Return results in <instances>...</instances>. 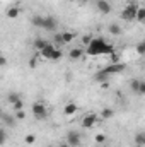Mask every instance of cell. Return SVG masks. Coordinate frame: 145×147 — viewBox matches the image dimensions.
<instances>
[{"instance_id":"6da1fadb","label":"cell","mask_w":145,"mask_h":147,"mask_svg":"<svg viewBox=\"0 0 145 147\" xmlns=\"http://www.w3.org/2000/svg\"><path fill=\"white\" fill-rule=\"evenodd\" d=\"M113 45L106 43L103 38H92L89 41V45L85 46L87 55L91 57H99V55H113Z\"/></svg>"},{"instance_id":"7a4b0ae2","label":"cell","mask_w":145,"mask_h":147,"mask_svg":"<svg viewBox=\"0 0 145 147\" xmlns=\"http://www.w3.org/2000/svg\"><path fill=\"white\" fill-rule=\"evenodd\" d=\"M126 69V65L125 63H111V65H108L106 69H103V70H99V72L94 75V79L97 80V82H106L109 79V75H113V74H119V72H123Z\"/></svg>"},{"instance_id":"3957f363","label":"cell","mask_w":145,"mask_h":147,"mask_svg":"<svg viewBox=\"0 0 145 147\" xmlns=\"http://www.w3.org/2000/svg\"><path fill=\"white\" fill-rule=\"evenodd\" d=\"M33 24L36 28L44 29V31H53L55 33L58 29V22H56L55 17H41V16H36V17H33Z\"/></svg>"},{"instance_id":"277c9868","label":"cell","mask_w":145,"mask_h":147,"mask_svg":"<svg viewBox=\"0 0 145 147\" xmlns=\"http://www.w3.org/2000/svg\"><path fill=\"white\" fill-rule=\"evenodd\" d=\"M41 57L43 58H46V60H53V62H58L60 58H62V51L58 50V46L55 45V43H50L46 48H43L41 51Z\"/></svg>"},{"instance_id":"5b68a950","label":"cell","mask_w":145,"mask_h":147,"mask_svg":"<svg viewBox=\"0 0 145 147\" xmlns=\"http://www.w3.org/2000/svg\"><path fill=\"white\" fill-rule=\"evenodd\" d=\"M137 12H138V5L137 3H128L123 10H121V19L126 22L137 21Z\"/></svg>"},{"instance_id":"8992f818","label":"cell","mask_w":145,"mask_h":147,"mask_svg":"<svg viewBox=\"0 0 145 147\" xmlns=\"http://www.w3.org/2000/svg\"><path fill=\"white\" fill-rule=\"evenodd\" d=\"M31 111H33V115H34L36 120H44V118L48 116V110H46V106H44L41 101H36V103L33 105Z\"/></svg>"},{"instance_id":"52a82bcc","label":"cell","mask_w":145,"mask_h":147,"mask_svg":"<svg viewBox=\"0 0 145 147\" xmlns=\"http://www.w3.org/2000/svg\"><path fill=\"white\" fill-rule=\"evenodd\" d=\"M67 142L70 144V147H80V144H82V137H80L79 132L70 130V132L67 134Z\"/></svg>"},{"instance_id":"ba28073f","label":"cell","mask_w":145,"mask_h":147,"mask_svg":"<svg viewBox=\"0 0 145 147\" xmlns=\"http://www.w3.org/2000/svg\"><path fill=\"white\" fill-rule=\"evenodd\" d=\"M97 123V115L96 113H87L82 118V128H92Z\"/></svg>"},{"instance_id":"9c48e42d","label":"cell","mask_w":145,"mask_h":147,"mask_svg":"<svg viewBox=\"0 0 145 147\" xmlns=\"http://www.w3.org/2000/svg\"><path fill=\"white\" fill-rule=\"evenodd\" d=\"M96 7H97V10L103 12V14H109V12H111V3H109L108 0H97V2H96Z\"/></svg>"},{"instance_id":"30bf717a","label":"cell","mask_w":145,"mask_h":147,"mask_svg":"<svg viewBox=\"0 0 145 147\" xmlns=\"http://www.w3.org/2000/svg\"><path fill=\"white\" fill-rule=\"evenodd\" d=\"M2 121H3V125H7V127H14L15 121H17V118H15V115L10 116L9 113H2Z\"/></svg>"},{"instance_id":"8fae6325","label":"cell","mask_w":145,"mask_h":147,"mask_svg":"<svg viewBox=\"0 0 145 147\" xmlns=\"http://www.w3.org/2000/svg\"><path fill=\"white\" fill-rule=\"evenodd\" d=\"M68 57H70L72 60H79V58L84 57V50H82V48H72L70 53H68Z\"/></svg>"},{"instance_id":"7c38bea8","label":"cell","mask_w":145,"mask_h":147,"mask_svg":"<svg viewBox=\"0 0 145 147\" xmlns=\"http://www.w3.org/2000/svg\"><path fill=\"white\" fill-rule=\"evenodd\" d=\"M50 45V41H46V39H43V38H38V39H34V48H36L38 51H41L43 48H46Z\"/></svg>"},{"instance_id":"4fadbf2b","label":"cell","mask_w":145,"mask_h":147,"mask_svg":"<svg viewBox=\"0 0 145 147\" xmlns=\"http://www.w3.org/2000/svg\"><path fill=\"white\" fill-rule=\"evenodd\" d=\"M108 31H109V34H113V36H119V34L123 33V31H121V28H119L118 24H109Z\"/></svg>"},{"instance_id":"5bb4252c","label":"cell","mask_w":145,"mask_h":147,"mask_svg":"<svg viewBox=\"0 0 145 147\" xmlns=\"http://www.w3.org/2000/svg\"><path fill=\"white\" fill-rule=\"evenodd\" d=\"M140 84H142V80H138V79H133V80L130 82V89H132L133 92H137V94H138V89H140Z\"/></svg>"},{"instance_id":"9a60e30c","label":"cell","mask_w":145,"mask_h":147,"mask_svg":"<svg viewBox=\"0 0 145 147\" xmlns=\"http://www.w3.org/2000/svg\"><path fill=\"white\" fill-rule=\"evenodd\" d=\"M135 142L137 146H145V132H138L135 135Z\"/></svg>"},{"instance_id":"2e32d148","label":"cell","mask_w":145,"mask_h":147,"mask_svg":"<svg viewBox=\"0 0 145 147\" xmlns=\"http://www.w3.org/2000/svg\"><path fill=\"white\" fill-rule=\"evenodd\" d=\"M65 115L68 116V115H75V111H77V105H73V103H68L67 106H65Z\"/></svg>"},{"instance_id":"e0dca14e","label":"cell","mask_w":145,"mask_h":147,"mask_svg":"<svg viewBox=\"0 0 145 147\" xmlns=\"http://www.w3.org/2000/svg\"><path fill=\"white\" fill-rule=\"evenodd\" d=\"M113 115H114V111L111 110V108H104V110L101 111V116H103V118H106V120H108V118H111Z\"/></svg>"},{"instance_id":"ac0fdd59","label":"cell","mask_w":145,"mask_h":147,"mask_svg":"<svg viewBox=\"0 0 145 147\" xmlns=\"http://www.w3.org/2000/svg\"><path fill=\"white\" fill-rule=\"evenodd\" d=\"M137 21L145 24V9H138V12H137Z\"/></svg>"},{"instance_id":"d6986e66","label":"cell","mask_w":145,"mask_h":147,"mask_svg":"<svg viewBox=\"0 0 145 147\" xmlns=\"http://www.w3.org/2000/svg\"><path fill=\"white\" fill-rule=\"evenodd\" d=\"M7 16H9V17H10V19H15V17H17V16H19V10H17V9H14V7H12V9H9V10H7Z\"/></svg>"},{"instance_id":"ffe728a7","label":"cell","mask_w":145,"mask_h":147,"mask_svg":"<svg viewBox=\"0 0 145 147\" xmlns=\"http://www.w3.org/2000/svg\"><path fill=\"white\" fill-rule=\"evenodd\" d=\"M17 101H21L19 94H14V92H10V94H9V103H10V105H14V103H17Z\"/></svg>"},{"instance_id":"44dd1931","label":"cell","mask_w":145,"mask_h":147,"mask_svg":"<svg viewBox=\"0 0 145 147\" xmlns=\"http://www.w3.org/2000/svg\"><path fill=\"white\" fill-rule=\"evenodd\" d=\"M137 53H138V55H145V41H142V43L137 45Z\"/></svg>"},{"instance_id":"7402d4cb","label":"cell","mask_w":145,"mask_h":147,"mask_svg":"<svg viewBox=\"0 0 145 147\" xmlns=\"http://www.w3.org/2000/svg\"><path fill=\"white\" fill-rule=\"evenodd\" d=\"M62 36H63V43H70L73 39V33H62Z\"/></svg>"},{"instance_id":"603a6c76","label":"cell","mask_w":145,"mask_h":147,"mask_svg":"<svg viewBox=\"0 0 145 147\" xmlns=\"http://www.w3.org/2000/svg\"><path fill=\"white\" fill-rule=\"evenodd\" d=\"M5 140H7V132H5V128H2V130H0V144L3 146Z\"/></svg>"},{"instance_id":"cb8c5ba5","label":"cell","mask_w":145,"mask_h":147,"mask_svg":"<svg viewBox=\"0 0 145 147\" xmlns=\"http://www.w3.org/2000/svg\"><path fill=\"white\" fill-rule=\"evenodd\" d=\"M14 115H15V118H17V120H24V118H26V113H24V110H19V111H15Z\"/></svg>"},{"instance_id":"d4e9b609","label":"cell","mask_w":145,"mask_h":147,"mask_svg":"<svg viewBox=\"0 0 145 147\" xmlns=\"http://www.w3.org/2000/svg\"><path fill=\"white\" fill-rule=\"evenodd\" d=\"M55 43H58V45L63 43V36H62V33H55Z\"/></svg>"},{"instance_id":"484cf974","label":"cell","mask_w":145,"mask_h":147,"mask_svg":"<svg viewBox=\"0 0 145 147\" xmlns=\"http://www.w3.org/2000/svg\"><path fill=\"white\" fill-rule=\"evenodd\" d=\"M12 108H14V111L22 110V101H17V103H14V105H12Z\"/></svg>"},{"instance_id":"4316f807","label":"cell","mask_w":145,"mask_h":147,"mask_svg":"<svg viewBox=\"0 0 145 147\" xmlns=\"http://www.w3.org/2000/svg\"><path fill=\"white\" fill-rule=\"evenodd\" d=\"M34 140H36L34 135H26V142H28V144H34Z\"/></svg>"},{"instance_id":"83f0119b","label":"cell","mask_w":145,"mask_h":147,"mask_svg":"<svg viewBox=\"0 0 145 147\" xmlns=\"http://www.w3.org/2000/svg\"><path fill=\"white\" fill-rule=\"evenodd\" d=\"M106 140V137L104 135H96V142H99V144H103Z\"/></svg>"},{"instance_id":"f1b7e54d","label":"cell","mask_w":145,"mask_h":147,"mask_svg":"<svg viewBox=\"0 0 145 147\" xmlns=\"http://www.w3.org/2000/svg\"><path fill=\"white\" fill-rule=\"evenodd\" d=\"M138 94H145V82L142 80V84H140V89H138Z\"/></svg>"},{"instance_id":"f546056e","label":"cell","mask_w":145,"mask_h":147,"mask_svg":"<svg viewBox=\"0 0 145 147\" xmlns=\"http://www.w3.org/2000/svg\"><path fill=\"white\" fill-rule=\"evenodd\" d=\"M60 147H70V144L68 142H63V144H60Z\"/></svg>"},{"instance_id":"4dcf8cb0","label":"cell","mask_w":145,"mask_h":147,"mask_svg":"<svg viewBox=\"0 0 145 147\" xmlns=\"http://www.w3.org/2000/svg\"><path fill=\"white\" fill-rule=\"evenodd\" d=\"M79 2H82V3H85V2H89V0H79Z\"/></svg>"},{"instance_id":"1f68e13d","label":"cell","mask_w":145,"mask_h":147,"mask_svg":"<svg viewBox=\"0 0 145 147\" xmlns=\"http://www.w3.org/2000/svg\"><path fill=\"white\" fill-rule=\"evenodd\" d=\"M48 147H51V146H48Z\"/></svg>"}]
</instances>
